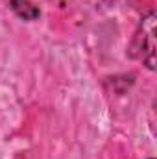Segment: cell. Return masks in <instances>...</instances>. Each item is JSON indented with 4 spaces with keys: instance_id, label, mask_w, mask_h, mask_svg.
I'll return each mask as SVG.
<instances>
[{
    "instance_id": "6da1fadb",
    "label": "cell",
    "mask_w": 157,
    "mask_h": 159,
    "mask_svg": "<svg viewBox=\"0 0 157 159\" xmlns=\"http://www.w3.org/2000/svg\"><path fill=\"white\" fill-rule=\"evenodd\" d=\"M131 56L141 57L150 70L155 69V15L154 13L142 17L135 39L131 43Z\"/></svg>"
},
{
    "instance_id": "7a4b0ae2",
    "label": "cell",
    "mask_w": 157,
    "mask_h": 159,
    "mask_svg": "<svg viewBox=\"0 0 157 159\" xmlns=\"http://www.w3.org/2000/svg\"><path fill=\"white\" fill-rule=\"evenodd\" d=\"M9 7L22 20H35V19H39V15H41L39 7L32 0H11Z\"/></svg>"
},
{
    "instance_id": "3957f363",
    "label": "cell",
    "mask_w": 157,
    "mask_h": 159,
    "mask_svg": "<svg viewBox=\"0 0 157 159\" xmlns=\"http://www.w3.org/2000/svg\"><path fill=\"white\" fill-rule=\"evenodd\" d=\"M150 159H154V157H150Z\"/></svg>"
}]
</instances>
